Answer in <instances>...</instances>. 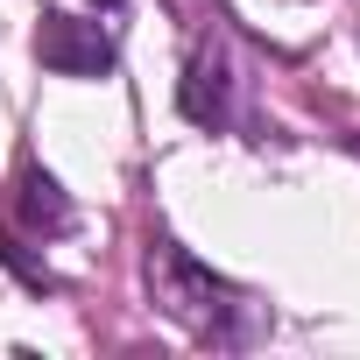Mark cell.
<instances>
[{
	"label": "cell",
	"instance_id": "obj_2",
	"mask_svg": "<svg viewBox=\"0 0 360 360\" xmlns=\"http://www.w3.org/2000/svg\"><path fill=\"white\" fill-rule=\"evenodd\" d=\"M176 106H184V120L212 127V120L226 113V64H219V57H198V64L184 71V92H176Z\"/></svg>",
	"mask_w": 360,
	"mask_h": 360
},
{
	"label": "cell",
	"instance_id": "obj_1",
	"mask_svg": "<svg viewBox=\"0 0 360 360\" xmlns=\"http://www.w3.org/2000/svg\"><path fill=\"white\" fill-rule=\"evenodd\" d=\"M36 57L57 78H106L113 71V36L99 22H78V15H43L36 22Z\"/></svg>",
	"mask_w": 360,
	"mask_h": 360
},
{
	"label": "cell",
	"instance_id": "obj_3",
	"mask_svg": "<svg viewBox=\"0 0 360 360\" xmlns=\"http://www.w3.org/2000/svg\"><path fill=\"white\" fill-rule=\"evenodd\" d=\"M22 219H29L36 233H64V226H71V198L50 184V176H43L36 162L22 169Z\"/></svg>",
	"mask_w": 360,
	"mask_h": 360
},
{
	"label": "cell",
	"instance_id": "obj_5",
	"mask_svg": "<svg viewBox=\"0 0 360 360\" xmlns=\"http://www.w3.org/2000/svg\"><path fill=\"white\" fill-rule=\"evenodd\" d=\"M92 8H120V0H92Z\"/></svg>",
	"mask_w": 360,
	"mask_h": 360
},
{
	"label": "cell",
	"instance_id": "obj_4",
	"mask_svg": "<svg viewBox=\"0 0 360 360\" xmlns=\"http://www.w3.org/2000/svg\"><path fill=\"white\" fill-rule=\"evenodd\" d=\"M0 262H8V269H15V276H22V283H29V290H57V276H50V269H43V262H29V255H22V240H15V233H0Z\"/></svg>",
	"mask_w": 360,
	"mask_h": 360
}]
</instances>
